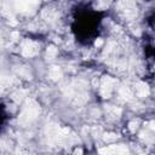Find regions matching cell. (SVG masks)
I'll return each instance as SVG.
<instances>
[{
  "label": "cell",
  "mask_w": 155,
  "mask_h": 155,
  "mask_svg": "<svg viewBox=\"0 0 155 155\" xmlns=\"http://www.w3.org/2000/svg\"><path fill=\"white\" fill-rule=\"evenodd\" d=\"M102 16L97 10L81 8L78 10L73 21V33L78 41L82 44H90L98 35Z\"/></svg>",
  "instance_id": "cell-1"
},
{
  "label": "cell",
  "mask_w": 155,
  "mask_h": 155,
  "mask_svg": "<svg viewBox=\"0 0 155 155\" xmlns=\"http://www.w3.org/2000/svg\"><path fill=\"white\" fill-rule=\"evenodd\" d=\"M150 24H151V27L154 28V30H155V13L153 15V17L150 18Z\"/></svg>",
  "instance_id": "cell-2"
}]
</instances>
